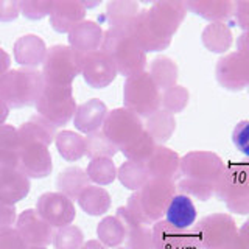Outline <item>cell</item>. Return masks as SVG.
I'll use <instances>...</instances> for the list:
<instances>
[{"mask_svg":"<svg viewBox=\"0 0 249 249\" xmlns=\"http://www.w3.org/2000/svg\"><path fill=\"white\" fill-rule=\"evenodd\" d=\"M202 45L212 53H226L232 45L233 36L228 23L212 22L201 33Z\"/></svg>","mask_w":249,"mask_h":249,"instance_id":"obj_30","label":"cell"},{"mask_svg":"<svg viewBox=\"0 0 249 249\" xmlns=\"http://www.w3.org/2000/svg\"><path fill=\"white\" fill-rule=\"evenodd\" d=\"M117 178L120 179L124 189L137 192L150 181V175L145 167V163L126 160L123 162L120 168H117Z\"/></svg>","mask_w":249,"mask_h":249,"instance_id":"obj_37","label":"cell"},{"mask_svg":"<svg viewBox=\"0 0 249 249\" xmlns=\"http://www.w3.org/2000/svg\"><path fill=\"white\" fill-rule=\"evenodd\" d=\"M20 6L16 0H0V22H13L19 18Z\"/></svg>","mask_w":249,"mask_h":249,"instance_id":"obj_50","label":"cell"},{"mask_svg":"<svg viewBox=\"0 0 249 249\" xmlns=\"http://www.w3.org/2000/svg\"><path fill=\"white\" fill-rule=\"evenodd\" d=\"M100 50L107 54L119 75L124 78L145 72L146 53L134 41L129 30H106Z\"/></svg>","mask_w":249,"mask_h":249,"instance_id":"obj_2","label":"cell"},{"mask_svg":"<svg viewBox=\"0 0 249 249\" xmlns=\"http://www.w3.org/2000/svg\"><path fill=\"white\" fill-rule=\"evenodd\" d=\"M237 50L241 56L249 59V30L243 31V33L237 37Z\"/></svg>","mask_w":249,"mask_h":249,"instance_id":"obj_52","label":"cell"},{"mask_svg":"<svg viewBox=\"0 0 249 249\" xmlns=\"http://www.w3.org/2000/svg\"><path fill=\"white\" fill-rule=\"evenodd\" d=\"M11 67V58L2 47H0V78H2Z\"/></svg>","mask_w":249,"mask_h":249,"instance_id":"obj_53","label":"cell"},{"mask_svg":"<svg viewBox=\"0 0 249 249\" xmlns=\"http://www.w3.org/2000/svg\"><path fill=\"white\" fill-rule=\"evenodd\" d=\"M238 237L249 246V218L243 223V226L238 229Z\"/></svg>","mask_w":249,"mask_h":249,"instance_id":"obj_54","label":"cell"},{"mask_svg":"<svg viewBox=\"0 0 249 249\" xmlns=\"http://www.w3.org/2000/svg\"><path fill=\"white\" fill-rule=\"evenodd\" d=\"M83 58L70 45H53L47 50L42 64V76L45 84L72 86L73 80L81 75Z\"/></svg>","mask_w":249,"mask_h":249,"instance_id":"obj_6","label":"cell"},{"mask_svg":"<svg viewBox=\"0 0 249 249\" xmlns=\"http://www.w3.org/2000/svg\"><path fill=\"white\" fill-rule=\"evenodd\" d=\"M232 142L237 150L249 158V120L238 122L232 131Z\"/></svg>","mask_w":249,"mask_h":249,"instance_id":"obj_46","label":"cell"},{"mask_svg":"<svg viewBox=\"0 0 249 249\" xmlns=\"http://www.w3.org/2000/svg\"><path fill=\"white\" fill-rule=\"evenodd\" d=\"M158 143L154 142V139L148 134L146 131H143L134 142L129 143L128 146H124L120 153L126 158V160L139 162V163H146L148 159L151 158Z\"/></svg>","mask_w":249,"mask_h":249,"instance_id":"obj_38","label":"cell"},{"mask_svg":"<svg viewBox=\"0 0 249 249\" xmlns=\"http://www.w3.org/2000/svg\"><path fill=\"white\" fill-rule=\"evenodd\" d=\"M42 72L36 69H10L0 78V98L10 109H20L36 105L44 89Z\"/></svg>","mask_w":249,"mask_h":249,"instance_id":"obj_3","label":"cell"},{"mask_svg":"<svg viewBox=\"0 0 249 249\" xmlns=\"http://www.w3.org/2000/svg\"><path fill=\"white\" fill-rule=\"evenodd\" d=\"M105 136L119 148V151L128 146L145 131L142 119L126 107H117L107 112L103 123Z\"/></svg>","mask_w":249,"mask_h":249,"instance_id":"obj_9","label":"cell"},{"mask_svg":"<svg viewBox=\"0 0 249 249\" xmlns=\"http://www.w3.org/2000/svg\"><path fill=\"white\" fill-rule=\"evenodd\" d=\"M163 216H165L163 220H165L171 228L185 231V229L193 228L195 221H196L198 212L190 196H187V195H182V193H176L173 199L170 201Z\"/></svg>","mask_w":249,"mask_h":249,"instance_id":"obj_24","label":"cell"},{"mask_svg":"<svg viewBox=\"0 0 249 249\" xmlns=\"http://www.w3.org/2000/svg\"><path fill=\"white\" fill-rule=\"evenodd\" d=\"M232 23H235L241 30H249V2H233V16Z\"/></svg>","mask_w":249,"mask_h":249,"instance_id":"obj_48","label":"cell"},{"mask_svg":"<svg viewBox=\"0 0 249 249\" xmlns=\"http://www.w3.org/2000/svg\"><path fill=\"white\" fill-rule=\"evenodd\" d=\"M28 249H47V248H39V246H28Z\"/></svg>","mask_w":249,"mask_h":249,"instance_id":"obj_57","label":"cell"},{"mask_svg":"<svg viewBox=\"0 0 249 249\" xmlns=\"http://www.w3.org/2000/svg\"><path fill=\"white\" fill-rule=\"evenodd\" d=\"M86 8L80 0H56L49 14L50 25L58 33H67L86 18Z\"/></svg>","mask_w":249,"mask_h":249,"instance_id":"obj_21","label":"cell"},{"mask_svg":"<svg viewBox=\"0 0 249 249\" xmlns=\"http://www.w3.org/2000/svg\"><path fill=\"white\" fill-rule=\"evenodd\" d=\"M143 126L148 134L154 139L156 143L163 145L173 136V132L176 129V120L175 115L163 111V109H159V111H156L153 115L148 117Z\"/></svg>","mask_w":249,"mask_h":249,"instance_id":"obj_33","label":"cell"},{"mask_svg":"<svg viewBox=\"0 0 249 249\" xmlns=\"http://www.w3.org/2000/svg\"><path fill=\"white\" fill-rule=\"evenodd\" d=\"M215 76L216 81L226 90H243L249 84V59L241 56L238 52L224 54L216 62Z\"/></svg>","mask_w":249,"mask_h":249,"instance_id":"obj_12","label":"cell"},{"mask_svg":"<svg viewBox=\"0 0 249 249\" xmlns=\"http://www.w3.org/2000/svg\"><path fill=\"white\" fill-rule=\"evenodd\" d=\"M56 150L62 159L67 162H76L86 156V137L75 131H61L54 139Z\"/></svg>","mask_w":249,"mask_h":249,"instance_id":"obj_34","label":"cell"},{"mask_svg":"<svg viewBox=\"0 0 249 249\" xmlns=\"http://www.w3.org/2000/svg\"><path fill=\"white\" fill-rule=\"evenodd\" d=\"M52 0H22L19 2L20 13L28 20H41L52 11Z\"/></svg>","mask_w":249,"mask_h":249,"instance_id":"obj_43","label":"cell"},{"mask_svg":"<svg viewBox=\"0 0 249 249\" xmlns=\"http://www.w3.org/2000/svg\"><path fill=\"white\" fill-rule=\"evenodd\" d=\"M0 249H28V246L18 229L10 228L0 232Z\"/></svg>","mask_w":249,"mask_h":249,"instance_id":"obj_47","label":"cell"},{"mask_svg":"<svg viewBox=\"0 0 249 249\" xmlns=\"http://www.w3.org/2000/svg\"><path fill=\"white\" fill-rule=\"evenodd\" d=\"M176 193L178 187L175 181L150 179L142 189L131 195L126 209L137 223L153 226L156 221L162 220Z\"/></svg>","mask_w":249,"mask_h":249,"instance_id":"obj_1","label":"cell"},{"mask_svg":"<svg viewBox=\"0 0 249 249\" xmlns=\"http://www.w3.org/2000/svg\"><path fill=\"white\" fill-rule=\"evenodd\" d=\"M176 187L182 195H187V196H190V198H196L199 201H207L215 195L213 187L193 182V181H189V179H184V178L178 179Z\"/></svg>","mask_w":249,"mask_h":249,"instance_id":"obj_44","label":"cell"},{"mask_svg":"<svg viewBox=\"0 0 249 249\" xmlns=\"http://www.w3.org/2000/svg\"><path fill=\"white\" fill-rule=\"evenodd\" d=\"M86 175H88L90 182L103 187V185L112 184L115 181L117 167L112 162V159H106V158L92 159L89 162L88 168H86Z\"/></svg>","mask_w":249,"mask_h":249,"instance_id":"obj_40","label":"cell"},{"mask_svg":"<svg viewBox=\"0 0 249 249\" xmlns=\"http://www.w3.org/2000/svg\"><path fill=\"white\" fill-rule=\"evenodd\" d=\"M90 185V181L86 171L80 167H69L58 175L56 187L59 193L66 195L70 199H78L81 192Z\"/></svg>","mask_w":249,"mask_h":249,"instance_id":"obj_32","label":"cell"},{"mask_svg":"<svg viewBox=\"0 0 249 249\" xmlns=\"http://www.w3.org/2000/svg\"><path fill=\"white\" fill-rule=\"evenodd\" d=\"M117 153H119V148L105 136V132L101 129L88 134V137H86V156L90 160L100 158L112 159Z\"/></svg>","mask_w":249,"mask_h":249,"instance_id":"obj_39","label":"cell"},{"mask_svg":"<svg viewBox=\"0 0 249 249\" xmlns=\"http://www.w3.org/2000/svg\"><path fill=\"white\" fill-rule=\"evenodd\" d=\"M78 206L92 216L105 215L111 207V195L100 185H89L78 196Z\"/></svg>","mask_w":249,"mask_h":249,"instance_id":"obj_31","label":"cell"},{"mask_svg":"<svg viewBox=\"0 0 249 249\" xmlns=\"http://www.w3.org/2000/svg\"><path fill=\"white\" fill-rule=\"evenodd\" d=\"M47 45L37 35H25L14 42V58L22 67L36 69L44 64L47 56Z\"/></svg>","mask_w":249,"mask_h":249,"instance_id":"obj_23","label":"cell"},{"mask_svg":"<svg viewBox=\"0 0 249 249\" xmlns=\"http://www.w3.org/2000/svg\"><path fill=\"white\" fill-rule=\"evenodd\" d=\"M123 103L129 109L142 117H150L160 107V90L153 81L150 73L142 72L132 75L124 80L123 84Z\"/></svg>","mask_w":249,"mask_h":249,"instance_id":"obj_7","label":"cell"},{"mask_svg":"<svg viewBox=\"0 0 249 249\" xmlns=\"http://www.w3.org/2000/svg\"><path fill=\"white\" fill-rule=\"evenodd\" d=\"M35 106L37 115L44 117L53 126H66L73 119L76 111L72 86L44 84V89Z\"/></svg>","mask_w":249,"mask_h":249,"instance_id":"obj_5","label":"cell"},{"mask_svg":"<svg viewBox=\"0 0 249 249\" xmlns=\"http://www.w3.org/2000/svg\"><path fill=\"white\" fill-rule=\"evenodd\" d=\"M19 170V153L0 151V178Z\"/></svg>","mask_w":249,"mask_h":249,"instance_id":"obj_49","label":"cell"},{"mask_svg":"<svg viewBox=\"0 0 249 249\" xmlns=\"http://www.w3.org/2000/svg\"><path fill=\"white\" fill-rule=\"evenodd\" d=\"M117 216L126 226V243L128 249H154V241H153V231L151 226H145L137 223L129 210L126 207H119L117 209Z\"/></svg>","mask_w":249,"mask_h":249,"instance_id":"obj_26","label":"cell"},{"mask_svg":"<svg viewBox=\"0 0 249 249\" xmlns=\"http://www.w3.org/2000/svg\"><path fill=\"white\" fill-rule=\"evenodd\" d=\"M148 18L156 30L167 37H173V35L181 27L187 16V8L184 2L176 0H160L154 2L151 8H148Z\"/></svg>","mask_w":249,"mask_h":249,"instance_id":"obj_14","label":"cell"},{"mask_svg":"<svg viewBox=\"0 0 249 249\" xmlns=\"http://www.w3.org/2000/svg\"><path fill=\"white\" fill-rule=\"evenodd\" d=\"M117 249H128V248H117Z\"/></svg>","mask_w":249,"mask_h":249,"instance_id":"obj_58","label":"cell"},{"mask_svg":"<svg viewBox=\"0 0 249 249\" xmlns=\"http://www.w3.org/2000/svg\"><path fill=\"white\" fill-rule=\"evenodd\" d=\"M107 112L109 111L103 101L98 98H90L86 103L76 106L73 124L80 132L92 134V132L100 131V128H103Z\"/></svg>","mask_w":249,"mask_h":249,"instance_id":"obj_22","label":"cell"},{"mask_svg":"<svg viewBox=\"0 0 249 249\" xmlns=\"http://www.w3.org/2000/svg\"><path fill=\"white\" fill-rule=\"evenodd\" d=\"M129 33L134 37V41L140 45L145 53L146 52H162L170 47L171 39L159 33L156 27L148 18L146 10H140L129 27Z\"/></svg>","mask_w":249,"mask_h":249,"instance_id":"obj_18","label":"cell"},{"mask_svg":"<svg viewBox=\"0 0 249 249\" xmlns=\"http://www.w3.org/2000/svg\"><path fill=\"white\" fill-rule=\"evenodd\" d=\"M189 98H190V93L187 90L184 86H173L167 90L162 92L160 95V106L163 111L170 112L171 115L182 112L184 109L189 105Z\"/></svg>","mask_w":249,"mask_h":249,"instance_id":"obj_41","label":"cell"},{"mask_svg":"<svg viewBox=\"0 0 249 249\" xmlns=\"http://www.w3.org/2000/svg\"><path fill=\"white\" fill-rule=\"evenodd\" d=\"M80 249H107L103 243H100L98 240H89L83 243V246Z\"/></svg>","mask_w":249,"mask_h":249,"instance_id":"obj_56","label":"cell"},{"mask_svg":"<svg viewBox=\"0 0 249 249\" xmlns=\"http://www.w3.org/2000/svg\"><path fill=\"white\" fill-rule=\"evenodd\" d=\"M187 11H192L199 18L212 22H228L232 23L233 16V2L231 0H187Z\"/></svg>","mask_w":249,"mask_h":249,"instance_id":"obj_25","label":"cell"},{"mask_svg":"<svg viewBox=\"0 0 249 249\" xmlns=\"http://www.w3.org/2000/svg\"><path fill=\"white\" fill-rule=\"evenodd\" d=\"M84 235L78 226L69 224L66 228L58 229L53 237L54 249H80L83 246Z\"/></svg>","mask_w":249,"mask_h":249,"instance_id":"obj_42","label":"cell"},{"mask_svg":"<svg viewBox=\"0 0 249 249\" xmlns=\"http://www.w3.org/2000/svg\"><path fill=\"white\" fill-rule=\"evenodd\" d=\"M8 115H10V107H8L5 101L0 98V126H2V124H5Z\"/></svg>","mask_w":249,"mask_h":249,"instance_id":"obj_55","label":"cell"},{"mask_svg":"<svg viewBox=\"0 0 249 249\" xmlns=\"http://www.w3.org/2000/svg\"><path fill=\"white\" fill-rule=\"evenodd\" d=\"M202 249H228L237 237L238 228L228 213H212L195 226Z\"/></svg>","mask_w":249,"mask_h":249,"instance_id":"obj_10","label":"cell"},{"mask_svg":"<svg viewBox=\"0 0 249 249\" xmlns=\"http://www.w3.org/2000/svg\"><path fill=\"white\" fill-rule=\"evenodd\" d=\"M97 235L106 248H119L126 238V226L117 215H109L98 223Z\"/></svg>","mask_w":249,"mask_h":249,"instance_id":"obj_35","label":"cell"},{"mask_svg":"<svg viewBox=\"0 0 249 249\" xmlns=\"http://www.w3.org/2000/svg\"><path fill=\"white\" fill-rule=\"evenodd\" d=\"M224 167L223 159L212 151H190L181 158V178L215 189Z\"/></svg>","mask_w":249,"mask_h":249,"instance_id":"obj_8","label":"cell"},{"mask_svg":"<svg viewBox=\"0 0 249 249\" xmlns=\"http://www.w3.org/2000/svg\"><path fill=\"white\" fill-rule=\"evenodd\" d=\"M19 131L20 148L28 143H42L49 146L56 139V126L47 122L41 115H33L28 122L22 123Z\"/></svg>","mask_w":249,"mask_h":249,"instance_id":"obj_27","label":"cell"},{"mask_svg":"<svg viewBox=\"0 0 249 249\" xmlns=\"http://www.w3.org/2000/svg\"><path fill=\"white\" fill-rule=\"evenodd\" d=\"M105 31L97 22L93 20H83L69 31V44L70 47L80 53L81 56L97 52L103 45Z\"/></svg>","mask_w":249,"mask_h":249,"instance_id":"obj_20","label":"cell"},{"mask_svg":"<svg viewBox=\"0 0 249 249\" xmlns=\"http://www.w3.org/2000/svg\"><path fill=\"white\" fill-rule=\"evenodd\" d=\"M215 196L231 212L249 213V162H228L215 187Z\"/></svg>","mask_w":249,"mask_h":249,"instance_id":"obj_4","label":"cell"},{"mask_svg":"<svg viewBox=\"0 0 249 249\" xmlns=\"http://www.w3.org/2000/svg\"><path fill=\"white\" fill-rule=\"evenodd\" d=\"M248 92H249V84H248Z\"/></svg>","mask_w":249,"mask_h":249,"instance_id":"obj_59","label":"cell"},{"mask_svg":"<svg viewBox=\"0 0 249 249\" xmlns=\"http://www.w3.org/2000/svg\"><path fill=\"white\" fill-rule=\"evenodd\" d=\"M139 13V3L132 0H112L106 5V19L109 28L114 30H129Z\"/></svg>","mask_w":249,"mask_h":249,"instance_id":"obj_29","label":"cell"},{"mask_svg":"<svg viewBox=\"0 0 249 249\" xmlns=\"http://www.w3.org/2000/svg\"><path fill=\"white\" fill-rule=\"evenodd\" d=\"M150 179H165L178 181L181 178V158L179 154L165 145H158L153 156L145 163Z\"/></svg>","mask_w":249,"mask_h":249,"instance_id":"obj_19","label":"cell"},{"mask_svg":"<svg viewBox=\"0 0 249 249\" xmlns=\"http://www.w3.org/2000/svg\"><path fill=\"white\" fill-rule=\"evenodd\" d=\"M19 170L28 178H47L53 170L52 154L49 146L42 143H28L20 148Z\"/></svg>","mask_w":249,"mask_h":249,"instance_id":"obj_17","label":"cell"},{"mask_svg":"<svg viewBox=\"0 0 249 249\" xmlns=\"http://www.w3.org/2000/svg\"><path fill=\"white\" fill-rule=\"evenodd\" d=\"M0 151L20 153L19 131L11 124H2L0 126Z\"/></svg>","mask_w":249,"mask_h":249,"instance_id":"obj_45","label":"cell"},{"mask_svg":"<svg viewBox=\"0 0 249 249\" xmlns=\"http://www.w3.org/2000/svg\"><path fill=\"white\" fill-rule=\"evenodd\" d=\"M16 229L27 243V246L47 248L53 243L54 231L44 218L36 212V209H27L20 212L16 220Z\"/></svg>","mask_w":249,"mask_h":249,"instance_id":"obj_15","label":"cell"},{"mask_svg":"<svg viewBox=\"0 0 249 249\" xmlns=\"http://www.w3.org/2000/svg\"><path fill=\"white\" fill-rule=\"evenodd\" d=\"M18 220V213H16V207L0 202V232L13 228Z\"/></svg>","mask_w":249,"mask_h":249,"instance_id":"obj_51","label":"cell"},{"mask_svg":"<svg viewBox=\"0 0 249 249\" xmlns=\"http://www.w3.org/2000/svg\"><path fill=\"white\" fill-rule=\"evenodd\" d=\"M36 212L49 223L52 228H66L75 220L73 201L59 192H47L37 198Z\"/></svg>","mask_w":249,"mask_h":249,"instance_id":"obj_11","label":"cell"},{"mask_svg":"<svg viewBox=\"0 0 249 249\" xmlns=\"http://www.w3.org/2000/svg\"><path fill=\"white\" fill-rule=\"evenodd\" d=\"M81 75L86 84L90 86L92 89H105L115 80L119 72L107 54L97 50L83 58Z\"/></svg>","mask_w":249,"mask_h":249,"instance_id":"obj_16","label":"cell"},{"mask_svg":"<svg viewBox=\"0 0 249 249\" xmlns=\"http://www.w3.org/2000/svg\"><path fill=\"white\" fill-rule=\"evenodd\" d=\"M151 231L154 249H202L195 226L181 231L171 228L165 220H159L151 226Z\"/></svg>","mask_w":249,"mask_h":249,"instance_id":"obj_13","label":"cell"},{"mask_svg":"<svg viewBox=\"0 0 249 249\" xmlns=\"http://www.w3.org/2000/svg\"><path fill=\"white\" fill-rule=\"evenodd\" d=\"M30 178L20 170H16L0 178V202L14 206L16 202L27 198L30 193Z\"/></svg>","mask_w":249,"mask_h":249,"instance_id":"obj_28","label":"cell"},{"mask_svg":"<svg viewBox=\"0 0 249 249\" xmlns=\"http://www.w3.org/2000/svg\"><path fill=\"white\" fill-rule=\"evenodd\" d=\"M150 76L159 88V90H167L176 86L179 69L176 62L168 56H159L151 62L150 67Z\"/></svg>","mask_w":249,"mask_h":249,"instance_id":"obj_36","label":"cell"}]
</instances>
